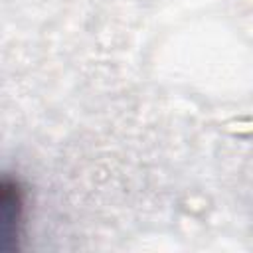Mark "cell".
Segmentation results:
<instances>
[{"label":"cell","instance_id":"6da1fadb","mask_svg":"<svg viewBox=\"0 0 253 253\" xmlns=\"http://www.w3.org/2000/svg\"><path fill=\"white\" fill-rule=\"evenodd\" d=\"M28 219V192L18 176L4 174L0 182V237L2 251L20 249Z\"/></svg>","mask_w":253,"mask_h":253}]
</instances>
